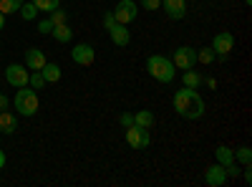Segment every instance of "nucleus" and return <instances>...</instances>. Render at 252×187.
<instances>
[{
  "label": "nucleus",
  "instance_id": "nucleus-23",
  "mask_svg": "<svg viewBox=\"0 0 252 187\" xmlns=\"http://www.w3.org/2000/svg\"><path fill=\"white\" fill-rule=\"evenodd\" d=\"M48 20H51L53 26H61V23H68V13L63 10V8H56V10L51 13V18H48Z\"/></svg>",
  "mask_w": 252,
  "mask_h": 187
},
{
  "label": "nucleus",
  "instance_id": "nucleus-5",
  "mask_svg": "<svg viewBox=\"0 0 252 187\" xmlns=\"http://www.w3.org/2000/svg\"><path fill=\"white\" fill-rule=\"evenodd\" d=\"M126 142H129L134 150H146L152 144V134H149V129L139 127V124H131V127L126 129Z\"/></svg>",
  "mask_w": 252,
  "mask_h": 187
},
{
  "label": "nucleus",
  "instance_id": "nucleus-13",
  "mask_svg": "<svg viewBox=\"0 0 252 187\" xmlns=\"http://www.w3.org/2000/svg\"><path fill=\"white\" fill-rule=\"evenodd\" d=\"M46 66V56L40 48H28L26 51V69H33V71H40Z\"/></svg>",
  "mask_w": 252,
  "mask_h": 187
},
{
  "label": "nucleus",
  "instance_id": "nucleus-15",
  "mask_svg": "<svg viewBox=\"0 0 252 187\" xmlns=\"http://www.w3.org/2000/svg\"><path fill=\"white\" fill-rule=\"evenodd\" d=\"M182 84H184L187 89H199V86H202V74L194 71V69H187V71L182 74Z\"/></svg>",
  "mask_w": 252,
  "mask_h": 187
},
{
  "label": "nucleus",
  "instance_id": "nucleus-18",
  "mask_svg": "<svg viewBox=\"0 0 252 187\" xmlns=\"http://www.w3.org/2000/svg\"><path fill=\"white\" fill-rule=\"evenodd\" d=\"M40 74H43L46 84H56V81L61 78V66L58 64H48V61H46V66L40 69Z\"/></svg>",
  "mask_w": 252,
  "mask_h": 187
},
{
  "label": "nucleus",
  "instance_id": "nucleus-25",
  "mask_svg": "<svg viewBox=\"0 0 252 187\" xmlns=\"http://www.w3.org/2000/svg\"><path fill=\"white\" fill-rule=\"evenodd\" d=\"M18 13H20V18H23V20H33V18H35V13H38V8H35L33 3H23Z\"/></svg>",
  "mask_w": 252,
  "mask_h": 187
},
{
  "label": "nucleus",
  "instance_id": "nucleus-32",
  "mask_svg": "<svg viewBox=\"0 0 252 187\" xmlns=\"http://www.w3.org/2000/svg\"><path fill=\"white\" fill-rule=\"evenodd\" d=\"M10 107V99L5 96V94H0V112H3V109H8Z\"/></svg>",
  "mask_w": 252,
  "mask_h": 187
},
{
  "label": "nucleus",
  "instance_id": "nucleus-34",
  "mask_svg": "<svg viewBox=\"0 0 252 187\" xmlns=\"http://www.w3.org/2000/svg\"><path fill=\"white\" fill-rule=\"evenodd\" d=\"M202 81H204V84H207L209 89H217V81H215L212 76H209V78H202Z\"/></svg>",
  "mask_w": 252,
  "mask_h": 187
},
{
  "label": "nucleus",
  "instance_id": "nucleus-4",
  "mask_svg": "<svg viewBox=\"0 0 252 187\" xmlns=\"http://www.w3.org/2000/svg\"><path fill=\"white\" fill-rule=\"evenodd\" d=\"M114 18H116V23L121 26H129L136 20V13H139V5H136V0H119L116 8L111 10Z\"/></svg>",
  "mask_w": 252,
  "mask_h": 187
},
{
  "label": "nucleus",
  "instance_id": "nucleus-37",
  "mask_svg": "<svg viewBox=\"0 0 252 187\" xmlns=\"http://www.w3.org/2000/svg\"><path fill=\"white\" fill-rule=\"evenodd\" d=\"M245 5H252V0H245Z\"/></svg>",
  "mask_w": 252,
  "mask_h": 187
},
{
  "label": "nucleus",
  "instance_id": "nucleus-22",
  "mask_svg": "<svg viewBox=\"0 0 252 187\" xmlns=\"http://www.w3.org/2000/svg\"><path fill=\"white\" fill-rule=\"evenodd\" d=\"M33 5H35L38 10H43V13H53L56 8H61L58 0H33Z\"/></svg>",
  "mask_w": 252,
  "mask_h": 187
},
{
  "label": "nucleus",
  "instance_id": "nucleus-30",
  "mask_svg": "<svg viewBox=\"0 0 252 187\" xmlns=\"http://www.w3.org/2000/svg\"><path fill=\"white\" fill-rule=\"evenodd\" d=\"M116 23V18H114V13H103V26H106V31L111 28Z\"/></svg>",
  "mask_w": 252,
  "mask_h": 187
},
{
  "label": "nucleus",
  "instance_id": "nucleus-14",
  "mask_svg": "<svg viewBox=\"0 0 252 187\" xmlns=\"http://www.w3.org/2000/svg\"><path fill=\"white\" fill-rule=\"evenodd\" d=\"M51 36L58 40V43H71V40H73V28L68 23H61V26H53Z\"/></svg>",
  "mask_w": 252,
  "mask_h": 187
},
{
  "label": "nucleus",
  "instance_id": "nucleus-28",
  "mask_svg": "<svg viewBox=\"0 0 252 187\" xmlns=\"http://www.w3.org/2000/svg\"><path fill=\"white\" fill-rule=\"evenodd\" d=\"M53 31V23H51V20L46 18V20H40V23H38V33H43V36H48Z\"/></svg>",
  "mask_w": 252,
  "mask_h": 187
},
{
  "label": "nucleus",
  "instance_id": "nucleus-24",
  "mask_svg": "<svg viewBox=\"0 0 252 187\" xmlns=\"http://www.w3.org/2000/svg\"><path fill=\"white\" fill-rule=\"evenodd\" d=\"M235 159H240V164L250 167V162H252V150H250V147H240V150L235 152Z\"/></svg>",
  "mask_w": 252,
  "mask_h": 187
},
{
  "label": "nucleus",
  "instance_id": "nucleus-6",
  "mask_svg": "<svg viewBox=\"0 0 252 187\" xmlns=\"http://www.w3.org/2000/svg\"><path fill=\"white\" fill-rule=\"evenodd\" d=\"M235 48V36L229 33V31H222V33H217L215 38H212V51H215V56H220L222 61L229 56V51Z\"/></svg>",
  "mask_w": 252,
  "mask_h": 187
},
{
  "label": "nucleus",
  "instance_id": "nucleus-20",
  "mask_svg": "<svg viewBox=\"0 0 252 187\" xmlns=\"http://www.w3.org/2000/svg\"><path fill=\"white\" fill-rule=\"evenodd\" d=\"M26 0H0V13L3 15H10L15 10H20V5H23Z\"/></svg>",
  "mask_w": 252,
  "mask_h": 187
},
{
  "label": "nucleus",
  "instance_id": "nucleus-21",
  "mask_svg": "<svg viewBox=\"0 0 252 187\" xmlns=\"http://www.w3.org/2000/svg\"><path fill=\"white\" fill-rule=\"evenodd\" d=\"M197 61L202 66H212L215 64V51L212 48H199L197 51Z\"/></svg>",
  "mask_w": 252,
  "mask_h": 187
},
{
  "label": "nucleus",
  "instance_id": "nucleus-8",
  "mask_svg": "<svg viewBox=\"0 0 252 187\" xmlns=\"http://www.w3.org/2000/svg\"><path fill=\"white\" fill-rule=\"evenodd\" d=\"M172 64H174L177 69H184V71H187V69H194V66H197V51H194V48H189V46L177 48Z\"/></svg>",
  "mask_w": 252,
  "mask_h": 187
},
{
  "label": "nucleus",
  "instance_id": "nucleus-1",
  "mask_svg": "<svg viewBox=\"0 0 252 187\" xmlns=\"http://www.w3.org/2000/svg\"><path fill=\"white\" fill-rule=\"evenodd\" d=\"M174 109L182 119H202L204 116V99L197 89H179L174 94Z\"/></svg>",
  "mask_w": 252,
  "mask_h": 187
},
{
  "label": "nucleus",
  "instance_id": "nucleus-19",
  "mask_svg": "<svg viewBox=\"0 0 252 187\" xmlns=\"http://www.w3.org/2000/svg\"><path fill=\"white\" fill-rule=\"evenodd\" d=\"M154 114L152 112H146V109H141V112H136L134 114V124H139V127H144V129H152L154 127Z\"/></svg>",
  "mask_w": 252,
  "mask_h": 187
},
{
  "label": "nucleus",
  "instance_id": "nucleus-2",
  "mask_svg": "<svg viewBox=\"0 0 252 187\" xmlns=\"http://www.w3.org/2000/svg\"><path fill=\"white\" fill-rule=\"evenodd\" d=\"M146 71H149V76L154 81H159V84H172L174 76H177V66L166 56H157V53L146 58Z\"/></svg>",
  "mask_w": 252,
  "mask_h": 187
},
{
  "label": "nucleus",
  "instance_id": "nucleus-3",
  "mask_svg": "<svg viewBox=\"0 0 252 187\" xmlns=\"http://www.w3.org/2000/svg\"><path fill=\"white\" fill-rule=\"evenodd\" d=\"M38 107H40V104H38V94H35L33 89L20 86L18 94H15V112H18L20 116H35Z\"/></svg>",
  "mask_w": 252,
  "mask_h": 187
},
{
  "label": "nucleus",
  "instance_id": "nucleus-29",
  "mask_svg": "<svg viewBox=\"0 0 252 187\" xmlns=\"http://www.w3.org/2000/svg\"><path fill=\"white\" fill-rule=\"evenodd\" d=\"M141 8L144 10H157V8H161V0H141Z\"/></svg>",
  "mask_w": 252,
  "mask_h": 187
},
{
  "label": "nucleus",
  "instance_id": "nucleus-10",
  "mask_svg": "<svg viewBox=\"0 0 252 187\" xmlns=\"http://www.w3.org/2000/svg\"><path fill=\"white\" fill-rule=\"evenodd\" d=\"M227 180H229V177H227V172H224V167H222L220 162L212 164V167H207V172H204V182H207L209 187H222Z\"/></svg>",
  "mask_w": 252,
  "mask_h": 187
},
{
  "label": "nucleus",
  "instance_id": "nucleus-33",
  "mask_svg": "<svg viewBox=\"0 0 252 187\" xmlns=\"http://www.w3.org/2000/svg\"><path fill=\"white\" fill-rule=\"evenodd\" d=\"M240 172H242V170H240ZM242 177H245V185H252V172H250V167H245Z\"/></svg>",
  "mask_w": 252,
  "mask_h": 187
},
{
  "label": "nucleus",
  "instance_id": "nucleus-26",
  "mask_svg": "<svg viewBox=\"0 0 252 187\" xmlns=\"http://www.w3.org/2000/svg\"><path fill=\"white\" fill-rule=\"evenodd\" d=\"M28 84L38 91V89H43V86H46V78H43V74H40V71H33V74L28 76Z\"/></svg>",
  "mask_w": 252,
  "mask_h": 187
},
{
  "label": "nucleus",
  "instance_id": "nucleus-9",
  "mask_svg": "<svg viewBox=\"0 0 252 187\" xmlns=\"http://www.w3.org/2000/svg\"><path fill=\"white\" fill-rule=\"evenodd\" d=\"M71 58L76 61L78 66H91L94 61H96V51H94V46H89V43H78V46L71 51Z\"/></svg>",
  "mask_w": 252,
  "mask_h": 187
},
{
  "label": "nucleus",
  "instance_id": "nucleus-36",
  "mask_svg": "<svg viewBox=\"0 0 252 187\" xmlns=\"http://www.w3.org/2000/svg\"><path fill=\"white\" fill-rule=\"evenodd\" d=\"M3 28H5V15L0 13V31H3Z\"/></svg>",
  "mask_w": 252,
  "mask_h": 187
},
{
  "label": "nucleus",
  "instance_id": "nucleus-7",
  "mask_svg": "<svg viewBox=\"0 0 252 187\" xmlns=\"http://www.w3.org/2000/svg\"><path fill=\"white\" fill-rule=\"evenodd\" d=\"M28 69L26 66H20V64H10L8 69H5V81L10 86H15V89H20V86H28Z\"/></svg>",
  "mask_w": 252,
  "mask_h": 187
},
{
  "label": "nucleus",
  "instance_id": "nucleus-31",
  "mask_svg": "<svg viewBox=\"0 0 252 187\" xmlns=\"http://www.w3.org/2000/svg\"><path fill=\"white\" fill-rule=\"evenodd\" d=\"M224 172H227V177H237V175H240V170H237V164H235V162H232V164H227Z\"/></svg>",
  "mask_w": 252,
  "mask_h": 187
},
{
  "label": "nucleus",
  "instance_id": "nucleus-17",
  "mask_svg": "<svg viewBox=\"0 0 252 187\" xmlns=\"http://www.w3.org/2000/svg\"><path fill=\"white\" fill-rule=\"evenodd\" d=\"M215 157H217V162L222 164V167H227V164L235 162V150H229L227 144H220V147L215 150Z\"/></svg>",
  "mask_w": 252,
  "mask_h": 187
},
{
  "label": "nucleus",
  "instance_id": "nucleus-12",
  "mask_svg": "<svg viewBox=\"0 0 252 187\" xmlns=\"http://www.w3.org/2000/svg\"><path fill=\"white\" fill-rule=\"evenodd\" d=\"M109 36H111V40H114V46H119V48H124V46H129V43H131V33H129V28L121 26V23H114V26L109 28Z\"/></svg>",
  "mask_w": 252,
  "mask_h": 187
},
{
  "label": "nucleus",
  "instance_id": "nucleus-27",
  "mask_svg": "<svg viewBox=\"0 0 252 187\" xmlns=\"http://www.w3.org/2000/svg\"><path fill=\"white\" fill-rule=\"evenodd\" d=\"M119 124H121L124 129H129L131 124H134V114H131V112H124V114L119 116Z\"/></svg>",
  "mask_w": 252,
  "mask_h": 187
},
{
  "label": "nucleus",
  "instance_id": "nucleus-16",
  "mask_svg": "<svg viewBox=\"0 0 252 187\" xmlns=\"http://www.w3.org/2000/svg\"><path fill=\"white\" fill-rule=\"evenodd\" d=\"M18 129V121H15V116L10 114V112H0V132L3 134H13Z\"/></svg>",
  "mask_w": 252,
  "mask_h": 187
},
{
  "label": "nucleus",
  "instance_id": "nucleus-35",
  "mask_svg": "<svg viewBox=\"0 0 252 187\" xmlns=\"http://www.w3.org/2000/svg\"><path fill=\"white\" fill-rule=\"evenodd\" d=\"M3 167H5V152L0 150V170H3Z\"/></svg>",
  "mask_w": 252,
  "mask_h": 187
},
{
  "label": "nucleus",
  "instance_id": "nucleus-11",
  "mask_svg": "<svg viewBox=\"0 0 252 187\" xmlns=\"http://www.w3.org/2000/svg\"><path fill=\"white\" fill-rule=\"evenodd\" d=\"M161 8L172 20H182L187 15V0H161Z\"/></svg>",
  "mask_w": 252,
  "mask_h": 187
}]
</instances>
